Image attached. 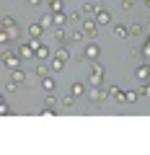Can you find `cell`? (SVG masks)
<instances>
[{"label": "cell", "mask_w": 150, "mask_h": 155, "mask_svg": "<svg viewBox=\"0 0 150 155\" xmlns=\"http://www.w3.org/2000/svg\"><path fill=\"white\" fill-rule=\"evenodd\" d=\"M11 114H13V109L5 104V101H3V104H0V116H11Z\"/></svg>", "instance_id": "f546056e"}, {"label": "cell", "mask_w": 150, "mask_h": 155, "mask_svg": "<svg viewBox=\"0 0 150 155\" xmlns=\"http://www.w3.org/2000/svg\"><path fill=\"white\" fill-rule=\"evenodd\" d=\"M42 88H44L47 93H52V91L57 88V83H55V78H49V75H47V78H42Z\"/></svg>", "instance_id": "5bb4252c"}, {"label": "cell", "mask_w": 150, "mask_h": 155, "mask_svg": "<svg viewBox=\"0 0 150 155\" xmlns=\"http://www.w3.org/2000/svg\"><path fill=\"white\" fill-rule=\"evenodd\" d=\"M49 65H52V70H55V72H62V70H65V65H67V62H62V60H57V57L52 54V60H49Z\"/></svg>", "instance_id": "ffe728a7"}, {"label": "cell", "mask_w": 150, "mask_h": 155, "mask_svg": "<svg viewBox=\"0 0 150 155\" xmlns=\"http://www.w3.org/2000/svg\"><path fill=\"white\" fill-rule=\"evenodd\" d=\"M42 34H44V26H42V21H36V23H28V36H31V39H39Z\"/></svg>", "instance_id": "30bf717a"}, {"label": "cell", "mask_w": 150, "mask_h": 155, "mask_svg": "<svg viewBox=\"0 0 150 155\" xmlns=\"http://www.w3.org/2000/svg\"><path fill=\"white\" fill-rule=\"evenodd\" d=\"M140 96H142L140 91H124V104H135Z\"/></svg>", "instance_id": "e0dca14e"}, {"label": "cell", "mask_w": 150, "mask_h": 155, "mask_svg": "<svg viewBox=\"0 0 150 155\" xmlns=\"http://www.w3.org/2000/svg\"><path fill=\"white\" fill-rule=\"evenodd\" d=\"M96 21H98V26H109V23H111V13L106 11V8H98V13H96Z\"/></svg>", "instance_id": "9c48e42d"}, {"label": "cell", "mask_w": 150, "mask_h": 155, "mask_svg": "<svg viewBox=\"0 0 150 155\" xmlns=\"http://www.w3.org/2000/svg\"><path fill=\"white\" fill-rule=\"evenodd\" d=\"M96 3H106V0H96Z\"/></svg>", "instance_id": "74e56055"}, {"label": "cell", "mask_w": 150, "mask_h": 155, "mask_svg": "<svg viewBox=\"0 0 150 155\" xmlns=\"http://www.w3.org/2000/svg\"><path fill=\"white\" fill-rule=\"evenodd\" d=\"M26 3H28V8H39L42 5V0H26Z\"/></svg>", "instance_id": "d590c367"}, {"label": "cell", "mask_w": 150, "mask_h": 155, "mask_svg": "<svg viewBox=\"0 0 150 155\" xmlns=\"http://www.w3.org/2000/svg\"><path fill=\"white\" fill-rule=\"evenodd\" d=\"M18 52H13L11 47H3V54H0V60H3V67H8V70H16L18 67Z\"/></svg>", "instance_id": "6da1fadb"}, {"label": "cell", "mask_w": 150, "mask_h": 155, "mask_svg": "<svg viewBox=\"0 0 150 155\" xmlns=\"http://www.w3.org/2000/svg\"><path fill=\"white\" fill-rule=\"evenodd\" d=\"M52 18H55V26H65L70 18H67V13L62 11V13H52Z\"/></svg>", "instance_id": "ac0fdd59"}, {"label": "cell", "mask_w": 150, "mask_h": 155, "mask_svg": "<svg viewBox=\"0 0 150 155\" xmlns=\"http://www.w3.org/2000/svg\"><path fill=\"white\" fill-rule=\"evenodd\" d=\"M145 5H148V8H150V0H145Z\"/></svg>", "instance_id": "8d00e7d4"}, {"label": "cell", "mask_w": 150, "mask_h": 155, "mask_svg": "<svg viewBox=\"0 0 150 155\" xmlns=\"http://www.w3.org/2000/svg\"><path fill=\"white\" fill-rule=\"evenodd\" d=\"M80 16H83V11H70V13H67L70 23H80Z\"/></svg>", "instance_id": "484cf974"}, {"label": "cell", "mask_w": 150, "mask_h": 155, "mask_svg": "<svg viewBox=\"0 0 150 155\" xmlns=\"http://www.w3.org/2000/svg\"><path fill=\"white\" fill-rule=\"evenodd\" d=\"M114 34H117L119 39H127L129 36V26L127 23H119V26H114Z\"/></svg>", "instance_id": "2e32d148"}, {"label": "cell", "mask_w": 150, "mask_h": 155, "mask_svg": "<svg viewBox=\"0 0 150 155\" xmlns=\"http://www.w3.org/2000/svg\"><path fill=\"white\" fill-rule=\"evenodd\" d=\"M98 54H101V47L93 44V41H88V44L83 47V60L85 62H96V60H98Z\"/></svg>", "instance_id": "3957f363"}, {"label": "cell", "mask_w": 150, "mask_h": 155, "mask_svg": "<svg viewBox=\"0 0 150 155\" xmlns=\"http://www.w3.org/2000/svg\"><path fill=\"white\" fill-rule=\"evenodd\" d=\"M142 54L150 57V28H148V39H145V47H142Z\"/></svg>", "instance_id": "4dcf8cb0"}, {"label": "cell", "mask_w": 150, "mask_h": 155, "mask_svg": "<svg viewBox=\"0 0 150 155\" xmlns=\"http://www.w3.org/2000/svg\"><path fill=\"white\" fill-rule=\"evenodd\" d=\"M70 93L78 98V96H83V93H85V85H83V83H72V85H70Z\"/></svg>", "instance_id": "7402d4cb"}, {"label": "cell", "mask_w": 150, "mask_h": 155, "mask_svg": "<svg viewBox=\"0 0 150 155\" xmlns=\"http://www.w3.org/2000/svg\"><path fill=\"white\" fill-rule=\"evenodd\" d=\"M16 52L21 54V60H31V57H36V49H34V44H31V41H28V44H21Z\"/></svg>", "instance_id": "8992f818"}, {"label": "cell", "mask_w": 150, "mask_h": 155, "mask_svg": "<svg viewBox=\"0 0 150 155\" xmlns=\"http://www.w3.org/2000/svg\"><path fill=\"white\" fill-rule=\"evenodd\" d=\"M11 80L18 83V85H23V83H26V72H23L21 67H16V70H11Z\"/></svg>", "instance_id": "8fae6325"}, {"label": "cell", "mask_w": 150, "mask_h": 155, "mask_svg": "<svg viewBox=\"0 0 150 155\" xmlns=\"http://www.w3.org/2000/svg\"><path fill=\"white\" fill-rule=\"evenodd\" d=\"M83 36H85L83 28H72V31H70V41H72V44H80V41H83Z\"/></svg>", "instance_id": "4fadbf2b"}, {"label": "cell", "mask_w": 150, "mask_h": 155, "mask_svg": "<svg viewBox=\"0 0 150 155\" xmlns=\"http://www.w3.org/2000/svg\"><path fill=\"white\" fill-rule=\"evenodd\" d=\"M129 54H132V57H140V54H142V49H140V47H129Z\"/></svg>", "instance_id": "e575fe53"}, {"label": "cell", "mask_w": 150, "mask_h": 155, "mask_svg": "<svg viewBox=\"0 0 150 155\" xmlns=\"http://www.w3.org/2000/svg\"><path fill=\"white\" fill-rule=\"evenodd\" d=\"M44 106H47V109H55V106H57V98H55L52 93H47V98H44Z\"/></svg>", "instance_id": "f1b7e54d"}, {"label": "cell", "mask_w": 150, "mask_h": 155, "mask_svg": "<svg viewBox=\"0 0 150 155\" xmlns=\"http://www.w3.org/2000/svg\"><path fill=\"white\" fill-rule=\"evenodd\" d=\"M80 26H83V31H85L88 39H96V34H98V21H96V18H88V21H83Z\"/></svg>", "instance_id": "5b68a950"}, {"label": "cell", "mask_w": 150, "mask_h": 155, "mask_svg": "<svg viewBox=\"0 0 150 155\" xmlns=\"http://www.w3.org/2000/svg\"><path fill=\"white\" fill-rule=\"evenodd\" d=\"M62 106H67V109H72V106H75V96H72V93H67L65 98H62Z\"/></svg>", "instance_id": "83f0119b"}, {"label": "cell", "mask_w": 150, "mask_h": 155, "mask_svg": "<svg viewBox=\"0 0 150 155\" xmlns=\"http://www.w3.org/2000/svg\"><path fill=\"white\" fill-rule=\"evenodd\" d=\"M88 80H91V85H101V83H104V65H101L98 60L91 62V75H88Z\"/></svg>", "instance_id": "7a4b0ae2"}, {"label": "cell", "mask_w": 150, "mask_h": 155, "mask_svg": "<svg viewBox=\"0 0 150 155\" xmlns=\"http://www.w3.org/2000/svg\"><path fill=\"white\" fill-rule=\"evenodd\" d=\"M142 31H145V23H132L129 26V36H140Z\"/></svg>", "instance_id": "cb8c5ba5"}, {"label": "cell", "mask_w": 150, "mask_h": 155, "mask_svg": "<svg viewBox=\"0 0 150 155\" xmlns=\"http://www.w3.org/2000/svg\"><path fill=\"white\" fill-rule=\"evenodd\" d=\"M42 26H44V28L55 26V18H52V13H47V16H42Z\"/></svg>", "instance_id": "4316f807"}, {"label": "cell", "mask_w": 150, "mask_h": 155, "mask_svg": "<svg viewBox=\"0 0 150 155\" xmlns=\"http://www.w3.org/2000/svg\"><path fill=\"white\" fill-rule=\"evenodd\" d=\"M3 88H5L8 93H13V91H18V83H13V80H11V83H5V85H3Z\"/></svg>", "instance_id": "d6a6232c"}, {"label": "cell", "mask_w": 150, "mask_h": 155, "mask_svg": "<svg viewBox=\"0 0 150 155\" xmlns=\"http://www.w3.org/2000/svg\"><path fill=\"white\" fill-rule=\"evenodd\" d=\"M0 26H3V28H16V18H13V16H3V18H0Z\"/></svg>", "instance_id": "44dd1931"}, {"label": "cell", "mask_w": 150, "mask_h": 155, "mask_svg": "<svg viewBox=\"0 0 150 155\" xmlns=\"http://www.w3.org/2000/svg\"><path fill=\"white\" fill-rule=\"evenodd\" d=\"M49 67H52V65H47V62H42V65L36 67V70H34V75H36V78L42 80V78H47V75H49Z\"/></svg>", "instance_id": "9a60e30c"}, {"label": "cell", "mask_w": 150, "mask_h": 155, "mask_svg": "<svg viewBox=\"0 0 150 155\" xmlns=\"http://www.w3.org/2000/svg\"><path fill=\"white\" fill-rule=\"evenodd\" d=\"M140 93H142L145 98H150V83H142V85H140Z\"/></svg>", "instance_id": "1f68e13d"}, {"label": "cell", "mask_w": 150, "mask_h": 155, "mask_svg": "<svg viewBox=\"0 0 150 155\" xmlns=\"http://www.w3.org/2000/svg\"><path fill=\"white\" fill-rule=\"evenodd\" d=\"M49 13H62V0H49Z\"/></svg>", "instance_id": "d4e9b609"}, {"label": "cell", "mask_w": 150, "mask_h": 155, "mask_svg": "<svg viewBox=\"0 0 150 155\" xmlns=\"http://www.w3.org/2000/svg\"><path fill=\"white\" fill-rule=\"evenodd\" d=\"M122 8H124V11H132V8H135V0H122Z\"/></svg>", "instance_id": "836d02e7"}, {"label": "cell", "mask_w": 150, "mask_h": 155, "mask_svg": "<svg viewBox=\"0 0 150 155\" xmlns=\"http://www.w3.org/2000/svg\"><path fill=\"white\" fill-rule=\"evenodd\" d=\"M106 98H114L117 104H124V91L119 88V85H111V88L106 91Z\"/></svg>", "instance_id": "52a82bcc"}, {"label": "cell", "mask_w": 150, "mask_h": 155, "mask_svg": "<svg viewBox=\"0 0 150 155\" xmlns=\"http://www.w3.org/2000/svg\"><path fill=\"white\" fill-rule=\"evenodd\" d=\"M65 39H67V31H65V28H55V41H57V44H65Z\"/></svg>", "instance_id": "603a6c76"}, {"label": "cell", "mask_w": 150, "mask_h": 155, "mask_svg": "<svg viewBox=\"0 0 150 155\" xmlns=\"http://www.w3.org/2000/svg\"><path fill=\"white\" fill-rule=\"evenodd\" d=\"M135 78H137L140 83H148V78H150V62H140V65L135 67Z\"/></svg>", "instance_id": "277c9868"}, {"label": "cell", "mask_w": 150, "mask_h": 155, "mask_svg": "<svg viewBox=\"0 0 150 155\" xmlns=\"http://www.w3.org/2000/svg\"><path fill=\"white\" fill-rule=\"evenodd\" d=\"M88 98L93 101V104H101V101L106 98V93L101 91V85H91V91H88Z\"/></svg>", "instance_id": "ba28073f"}, {"label": "cell", "mask_w": 150, "mask_h": 155, "mask_svg": "<svg viewBox=\"0 0 150 155\" xmlns=\"http://www.w3.org/2000/svg\"><path fill=\"white\" fill-rule=\"evenodd\" d=\"M55 57H57V60H62V62H70V49H67V47H57Z\"/></svg>", "instance_id": "7c38bea8"}, {"label": "cell", "mask_w": 150, "mask_h": 155, "mask_svg": "<svg viewBox=\"0 0 150 155\" xmlns=\"http://www.w3.org/2000/svg\"><path fill=\"white\" fill-rule=\"evenodd\" d=\"M98 3H83V13H88V16H96L98 13Z\"/></svg>", "instance_id": "d6986e66"}]
</instances>
